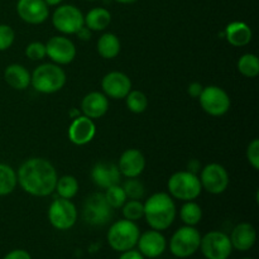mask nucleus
Masks as SVG:
<instances>
[{
	"mask_svg": "<svg viewBox=\"0 0 259 259\" xmlns=\"http://www.w3.org/2000/svg\"><path fill=\"white\" fill-rule=\"evenodd\" d=\"M144 218L154 230L168 229L176 218V205L166 192H157L144 202Z\"/></svg>",
	"mask_w": 259,
	"mask_h": 259,
	"instance_id": "nucleus-2",
	"label": "nucleus"
},
{
	"mask_svg": "<svg viewBox=\"0 0 259 259\" xmlns=\"http://www.w3.org/2000/svg\"><path fill=\"white\" fill-rule=\"evenodd\" d=\"M83 115L90 119H99L106 114L109 109L108 96L103 93L93 91L82 99L81 103Z\"/></svg>",
	"mask_w": 259,
	"mask_h": 259,
	"instance_id": "nucleus-20",
	"label": "nucleus"
},
{
	"mask_svg": "<svg viewBox=\"0 0 259 259\" xmlns=\"http://www.w3.org/2000/svg\"><path fill=\"white\" fill-rule=\"evenodd\" d=\"M60 197L71 200L76 196L78 191V182L73 176H63L57 180L56 190Z\"/></svg>",
	"mask_w": 259,
	"mask_h": 259,
	"instance_id": "nucleus-29",
	"label": "nucleus"
},
{
	"mask_svg": "<svg viewBox=\"0 0 259 259\" xmlns=\"http://www.w3.org/2000/svg\"><path fill=\"white\" fill-rule=\"evenodd\" d=\"M113 207L108 204L101 192H95L86 197L82 207V218L93 227H103L113 218Z\"/></svg>",
	"mask_w": 259,
	"mask_h": 259,
	"instance_id": "nucleus-7",
	"label": "nucleus"
},
{
	"mask_svg": "<svg viewBox=\"0 0 259 259\" xmlns=\"http://www.w3.org/2000/svg\"><path fill=\"white\" fill-rule=\"evenodd\" d=\"M53 27L65 34H76L83 27V15L78 8L73 5H61L52 15Z\"/></svg>",
	"mask_w": 259,
	"mask_h": 259,
	"instance_id": "nucleus-11",
	"label": "nucleus"
},
{
	"mask_svg": "<svg viewBox=\"0 0 259 259\" xmlns=\"http://www.w3.org/2000/svg\"><path fill=\"white\" fill-rule=\"evenodd\" d=\"M225 38L232 46L243 47L252 40V29L244 22H233L225 28Z\"/></svg>",
	"mask_w": 259,
	"mask_h": 259,
	"instance_id": "nucleus-22",
	"label": "nucleus"
},
{
	"mask_svg": "<svg viewBox=\"0 0 259 259\" xmlns=\"http://www.w3.org/2000/svg\"><path fill=\"white\" fill-rule=\"evenodd\" d=\"M201 187L214 195L223 194L229 186V175L219 163H210L201 171Z\"/></svg>",
	"mask_w": 259,
	"mask_h": 259,
	"instance_id": "nucleus-12",
	"label": "nucleus"
},
{
	"mask_svg": "<svg viewBox=\"0 0 259 259\" xmlns=\"http://www.w3.org/2000/svg\"><path fill=\"white\" fill-rule=\"evenodd\" d=\"M99 55L106 60H113L120 52V40L114 33H105L98 40Z\"/></svg>",
	"mask_w": 259,
	"mask_h": 259,
	"instance_id": "nucleus-25",
	"label": "nucleus"
},
{
	"mask_svg": "<svg viewBox=\"0 0 259 259\" xmlns=\"http://www.w3.org/2000/svg\"><path fill=\"white\" fill-rule=\"evenodd\" d=\"M121 207H123V215L126 220L137 222L144 217V205L139 200L125 201V204Z\"/></svg>",
	"mask_w": 259,
	"mask_h": 259,
	"instance_id": "nucleus-33",
	"label": "nucleus"
},
{
	"mask_svg": "<svg viewBox=\"0 0 259 259\" xmlns=\"http://www.w3.org/2000/svg\"><path fill=\"white\" fill-rule=\"evenodd\" d=\"M119 171L126 179L138 177L146 167V158L138 149H126L119 159Z\"/></svg>",
	"mask_w": 259,
	"mask_h": 259,
	"instance_id": "nucleus-19",
	"label": "nucleus"
},
{
	"mask_svg": "<svg viewBox=\"0 0 259 259\" xmlns=\"http://www.w3.org/2000/svg\"><path fill=\"white\" fill-rule=\"evenodd\" d=\"M45 3L48 5V7H55V5L61 4L62 0H45Z\"/></svg>",
	"mask_w": 259,
	"mask_h": 259,
	"instance_id": "nucleus-41",
	"label": "nucleus"
},
{
	"mask_svg": "<svg viewBox=\"0 0 259 259\" xmlns=\"http://www.w3.org/2000/svg\"><path fill=\"white\" fill-rule=\"evenodd\" d=\"M15 33L12 27L0 24V51H7L14 43Z\"/></svg>",
	"mask_w": 259,
	"mask_h": 259,
	"instance_id": "nucleus-35",
	"label": "nucleus"
},
{
	"mask_svg": "<svg viewBox=\"0 0 259 259\" xmlns=\"http://www.w3.org/2000/svg\"><path fill=\"white\" fill-rule=\"evenodd\" d=\"M3 259H32L29 253L23 249H15L8 253Z\"/></svg>",
	"mask_w": 259,
	"mask_h": 259,
	"instance_id": "nucleus-37",
	"label": "nucleus"
},
{
	"mask_svg": "<svg viewBox=\"0 0 259 259\" xmlns=\"http://www.w3.org/2000/svg\"><path fill=\"white\" fill-rule=\"evenodd\" d=\"M96 126L93 119L88 116H76L68 128V138L76 146H85L94 139Z\"/></svg>",
	"mask_w": 259,
	"mask_h": 259,
	"instance_id": "nucleus-17",
	"label": "nucleus"
},
{
	"mask_svg": "<svg viewBox=\"0 0 259 259\" xmlns=\"http://www.w3.org/2000/svg\"><path fill=\"white\" fill-rule=\"evenodd\" d=\"M125 99L126 106L134 114L143 113V111H146L147 106H148V99H147L146 94L139 90H131L128 95L125 96Z\"/></svg>",
	"mask_w": 259,
	"mask_h": 259,
	"instance_id": "nucleus-30",
	"label": "nucleus"
},
{
	"mask_svg": "<svg viewBox=\"0 0 259 259\" xmlns=\"http://www.w3.org/2000/svg\"><path fill=\"white\" fill-rule=\"evenodd\" d=\"M238 70L245 77H257L259 73V60L253 53H245L238 61Z\"/></svg>",
	"mask_w": 259,
	"mask_h": 259,
	"instance_id": "nucleus-28",
	"label": "nucleus"
},
{
	"mask_svg": "<svg viewBox=\"0 0 259 259\" xmlns=\"http://www.w3.org/2000/svg\"><path fill=\"white\" fill-rule=\"evenodd\" d=\"M111 22V14L104 8H94L83 17V24L93 32H100L108 28Z\"/></svg>",
	"mask_w": 259,
	"mask_h": 259,
	"instance_id": "nucleus-24",
	"label": "nucleus"
},
{
	"mask_svg": "<svg viewBox=\"0 0 259 259\" xmlns=\"http://www.w3.org/2000/svg\"><path fill=\"white\" fill-rule=\"evenodd\" d=\"M18 184L27 194L45 197L52 194L57 185V172L45 158H30L18 169Z\"/></svg>",
	"mask_w": 259,
	"mask_h": 259,
	"instance_id": "nucleus-1",
	"label": "nucleus"
},
{
	"mask_svg": "<svg viewBox=\"0 0 259 259\" xmlns=\"http://www.w3.org/2000/svg\"><path fill=\"white\" fill-rule=\"evenodd\" d=\"M17 174L9 164L0 163V196H7L17 186Z\"/></svg>",
	"mask_w": 259,
	"mask_h": 259,
	"instance_id": "nucleus-26",
	"label": "nucleus"
},
{
	"mask_svg": "<svg viewBox=\"0 0 259 259\" xmlns=\"http://www.w3.org/2000/svg\"><path fill=\"white\" fill-rule=\"evenodd\" d=\"M138 225L131 220H118L114 223L108 232V243L116 252H126L133 249L139 239Z\"/></svg>",
	"mask_w": 259,
	"mask_h": 259,
	"instance_id": "nucleus-4",
	"label": "nucleus"
},
{
	"mask_svg": "<svg viewBox=\"0 0 259 259\" xmlns=\"http://www.w3.org/2000/svg\"><path fill=\"white\" fill-rule=\"evenodd\" d=\"M138 249L143 257L147 258H157L164 253L167 248L166 238L161 234L158 230H148L139 235L138 239Z\"/></svg>",
	"mask_w": 259,
	"mask_h": 259,
	"instance_id": "nucleus-16",
	"label": "nucleus"
},
{
	"mask_svg": "<svg viewBox=\"0 0 259 259\" xmlns=\"http://www.w3.org/2000/svg\"><path fill=\"white\" fill-rule=\"evenodd\" d=\"M257 240V233H255L254 227L249 223H240L233 229L232 235H230V242H232L233 248L240 252H247Z\"/></svg>",
	"mask_w": 259,
	"mask_h": 259,
	"instance_id": "nucleus-21",
	"label": "nucleus"
},
{
	"mask_svg": "<svg viewBox=\"0 0 259 259\" xmlns=\"http://www.w3.org/2000/svg\"><path fill=\"white\" fill-rule=\"evenodd\" d=\"M48 219L57 230H68L76 224L77 210L71 200L57 197L48 209Z\"/></svg>",
	"mask_w": 259,
	"mask_h": 259,
	"instance_id": "nucleus-8",
	"label": "nucleus"
},
{
	"mask_svg": "<svg viewBox=\"0 0 259 259\" xmlns=\"http://www.w3.org/2000/svg\"><path fill=\"white\" fill-rule=\"evenodd\" d=\"M4 78L10 88L15 90H24L30 85V73L24 66L13 63L4 71Z\"/></svg>",
	"mask_w": 259,
	"mask_h": 259,
	"instance_id": "nucleus-23",
	"label": "nucleus"
},
{
	"mask_svg": "<svg viewBox=\"0 0 259 259\" xmlns=\"http://www.w3.org/2000/svg\"><path fill=\"white\" fill-rule=\"evenodd\" d=\"M168 191L175 199L182 201H192L201 194V182L195 174L190 171H180L172 175L168 180Z\"/></svg>",
	"mask_w": 259,
	"mask_h": 259,
	"instance_id": "nucleus-5",
	"label": "nucleus"
},
{
	"mask_svg": "<svg viewBox=\"0 0 259 259\" xmlns=\"http://www.w3.org/2000/svg\"><path fill=\"white\" fill-rule=\"evenodd\" d=\"M47 56L56 65H68L76 57V47L71 39L63 35L52 37L46 45Z\"/></svg>",
	"mask_w": 259,
	"mask_h": 259,
	"instance_id": "nucleus-13",
	"label": "nucleus"
},
{
	"mask_svg": "<svg viewBox=\"0 0 259 259\" xmlns=\"http://www.w3.org/2000/svg\"><path fill=\"white\" fill-rule=\"evenodd\" d=\"M201 234L199 230L190 225L180 228L169 240V250L177 258H187L199 250Z\"/></svg>",
	"mask_w": 259,
	"mask_h": 259,
	"instance_id": "nucleus-6",
	"label": "nucleus"
},
{
	"mask_svg": "<svg viewBox=\"0 0 259 259\" xmlns=\"http://www.w3.org/2000/svg\"><path fill=\"white\" fill-rule=\"evenodd\" d=\"M89 2H94V0H89Z\"/></svg>",
	"mask_w": 259,
	"mask_h": 259,
	"instance_id": "nucleus-44",
	"label": "nucleus"
},
{
	"mask_svg": "<svg viewBox=\"0 0 259 259\" xmlns=\"http://www.w3.org/2000/svg\"><path fill=\"white\" fill-rule=\"evenodd\" d=\"M17 13L29 24H40L48 18L50 10L45 0H18Z\"/></svg>",
	"mask_w": 259,
	"mask_h": 259,
	"instance_id": "nucleus-15",
	"label": "nucleus"
},
{
	"mask_svg": "<svg viewBox=\"0 0 259 259\" xmlns=\"http://www.w3.org/2000/svg\"><path fill=\"white\" fill-rule=\"evenodd\" d=\"M121 187H123L124 192H125L126 199L131 200H141L144 196V192H146L144 185L137 177L126 179Z\"/></svg>",
	"mask_w": 259,
	"mask_h": 259,
	"instance_id": "nucleus-32",
	"label": "nucleus"
},
{
	"mask_svg": "<svg viewBox=\"0 0 259 259\" xmlns=\"http://www.w3.org/2000/svg\"><path fill=\"white\" fill-rule=\"evenodd\" d=\"M33 89L42 94H55L66 83V73L56 63H43L30 75Z\"/></svg>",
	"mask_w": 259,
	"mask_h": 259,
	"instance_id": "nucleus-3",
	"label": "nucleus"
},
{
	"mask_svg": "<svg viewBox=\"0 0 259 259\" xmlns=\"http://www.w3.org/2000/svg\"><path fill=\"white\" fill-rule=\"evenodd\" d=\"M119 259H144L143 255L141 254V252L138 250H126V252H123V254L119 257Z\"/></svg>",
	"mask_w": 259,
	"mask_h": 259,
	"instance_id": "nucleus-39",
	"label": "nucleus"
},
{
	"mask_svg": "<svg viewBox=\"0 0 259 259\" xmlns=\"http://www.w3.org/2000/svg\"><path fill=\"white\" fill-rule=\"evenodd\" d=\"M202 85L201 83H199V82H192V83H190L189 85V88H187V93H189V95L191 96V98H199L200 95H201V93H202Z\"/></svg>",
	"mask_w": 259,
	"mask_h": 259,
	"instance_id": "nucleus-38",
	"label": "nucleus"
},
{
	"mask_svg": "<svg viewBox=\"0 0 259 259\" xmlns=\"http://www.w3.org/2000/svg\"><path fill=\"white\" fill-rule=\"evenodd\" d=\"M247 158L250 166L254 169H259V141L253 139L247 148Z\"/></svg>",
	"mask_w": 259,
	"mask_h": 259,
	"instance_id": "nucleus-36",
	"label": "nucleus"
},
{
	"mask_svg": "<svg viewBox=\"0 0 259 259\" xmlns=\"http://www.w3.org/2000/svg\"><path fill=\"white\" fill-rule=\"evenodd\" d=\"M200 249L206 259H228L232 254L230 238L223 232H210L201 238Z\"/></svg>",
	"mask_w": 259,
	"mask_h": 259,
	"instance_id": "nucleus-10",
	"label": "nucleus"
},
{
	"mask_svg": "<svg viewBox=\"0 0 259 259\" xmlns=\"http://www.w3.org/2000/svg\"><path fill=\"white\" fill-rule=\"evenodd\" d=\"M106 201L110 205L113 209H119V207L123 206L126 201V195L124 192L123 187L119 186V185H114V186H110L106 189L105 194Z\"/></svg>",
	"mask_w": 259,
	"mask_h": 259,
	"instance_id": "nucleus-31",
	"label": "nucleus"
},
{
	"mask_svg": "<svg viewBox=\"0 0 259 259\" xmlns=\"http://www.w3.org/2000/svg\"><path fill=\"white\" fill-rule=\"evenodd\" d=\"M115 2L120 3V4H133V3H136L137 0H115Z\"/></svg>",
	"mask_w": 259,
	"mask_h": 259,
	"instance_id": "nucleus-42",
	"label": "nucleus"
},
{
	"mask_svg": "<svg viewBox=\"0 0 259 259\" xmlns=\"http://www.w3.org/2000/svg\"><path fill=\"white\" fill-rule=\"evenodd\" d=\"M121 174L119 167L111 162H99L94 166L91 171V179L94 184L100 189H108V187L119 185Z\"/></svg>",
	"mask_w": 259,
	"mask_h": 259,
	"instance_id": "nucleus-18",
	"label": "nucleus"
},
{
	"mask_svg": "<svg viewBox=\"0 0 259 259\" xmlns=\"http://www.w3.org/2000/svg\"><path fill=\"white\" fill-rule=\"evenodd\" d=\"M25 55L32 61H40L47 56L46 52V45L42 42H32L25 48Z\"/></svg>",
	"mask_w": 259,
	"mask_h": 259,
	"instance_id": "nucleus-34",
	"label": "nucleus"
},
{
	"mask_svg": "<svg viewBox=\"0 0 259 259\" xmlns=\"http://www.w3.org/2000/svg\"><path fill=\"white\" fill-rule=\"evenodd\" d=\"M180 218L186 225L195 227V225L201 222L202 210L196 202L186 201L184 206L181 207V210H180Z\"/></svg>",
	"mask_w": 259,
	"mask_h": 259,
	"instance_id": "nucleus-27",
	"label": "nucleus"
},
{
	"mask_svg": "<svg viewBox=\"0 0 259 259\" xmlns=\"http://www.w3.org/2000/svg\"><path fill=\"white\" fill-rule=\"evenodd\" d=\"M199 100L205 113L211 116L224 115L230 109L229 95L219 86H207L202 89Z\"/></svg>",
	"mask_w": 259,
	"mask_h": 259,
	"instance_id": "nucleus-9",
	"label": "nucleus"
},
{
	"mask_svg": "<svg viewBox=\"0 0 259 259\" xmlns=\"http://www.w3.org/2000/svg\"><path fill=\"white\" fill-rule=\"evenodd\" d=\"M243 259H252V258H243Z\"/></svg>",
	"mask_w": 259,
	"mask_h": 259,
	"instance_id": "nucleus-43",
	"label": "nucleus"
},
{
	"mask_svg": "<svg viewBox=\"0 0 259 259\" xmlns=\"http://www.w3.org/2000/svg\"><path fill=\"white\" fill-rule=\"evenodd\" d=\"M104 94L111 99H125L132 90V81L124 72L113 71L105 75L101 81Z\"/></svg>",
	"mask_w": 259,
	"mask_h": 259,
	"instance_id": "nucleus-14",
	"label": "nucleus"
},
{
	"mask_svg": "<svg viewBox=\"0 0 259 259\" xmlns=\"http://www.w3.org/2000/svg\"><path fill=\"white\" fill-rule=\"evenodd\" d=\"M76 35H77L81 40H89L91 38V30L89 29L88 27H85V25H83V27H81L80 29L77 30Z\"/></svg>",
	"mask_w": 259,
	"mask_h": 259,
	"instance_id": "nucleus-40",
	"label": "nucleus"
}]
</instances>
